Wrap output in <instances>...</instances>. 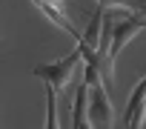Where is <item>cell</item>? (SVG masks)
Segmentation results:
<instances>
[{
  "label": "cell",
  "instance_id": "obj_1",
  "mask_svg": "<svg viewBox=\"0 0 146 129\" xmlns=\"http://www.w3.org/2000/svg\"><path fill=\"white\" fill-rule=\"evenodd\" d=\"M80 69H83V57H80V52L75 49L69 57H60V60H54V63H40V66H35L32 72H35L40 80H46V86H52V89L57 92V98H60V95L69 92L72 78H75V72H80Z\"/></svg>",
  "mask_w": 146,
  "mask_h": 129
},
{
  "label": "cell",
  "instance_id": "obj_8",
  "mask_svg": "<svg viewBox=\"0 0 146 129\" xmlns=\"http://www.w3.org/2000/svg\"><path fill=\"white\" fill-rule=\"evenodd\" d=\"M49 3H54V6H60V9H66V0H49Z\"/></svg>",
  "mask_w": 146,
  "mask_h": 129
},
{
  "label": "cell",
  "instance_id": "obj_3",
  "mask_svg": "<svg viewBox=\"0 0 146 129\" xmlns=\"http://www.w3.org/2000/svg\"><path fill=\"white\" fill-rule=\"evenodd\" d=\"M140 29H146V17H143V15H135V12H132L126 20L115 23V29H112V43H109V60H112V63L117 60V55L126 49V43H129Z\"/></svg>",
  "mask_w": 146,
  "mask_h": 129
},
{
  "label": "cell",
  "instance_id": "obj_2",
  "mask_svg": "<svg viewBox=\"0 0 146 129\" xmlns=\"http://www.w3.org/2000/svg\"><path fill=\"white\" fill-rule=\"evenodd\" d=\"M89 120L95 129H115V106L103 80L89 86Z\"/></svg>",
  "mask_w": 146,
  "mask_h": 129
},
{
  "label": "cell",
  "instance_id": "obj_6",
  "mask_svg": "<svg viewBox=\"0 0 146 129\" xmlns=\"http://www.w3.org/2000/svg\"><path fill=\"white\" fill-rule=\"evenodd\" d=\"M46 129H60V112H57V92L46 86Z\"/></svg>",
  "mask_w": 146,
  "mask_h": 129
},
{
  "label": "cell",
  "instance_id": "obj_5",
  "mask_svg": "<svg viewBox=\"0 0 146 129\" xmlns=\"http://www.w3.org/2000/svg\"><path fill=\"white\" fill-rule=\"evenodd\" d=\"M100 26H103V6L95 9V15H92V20H89V26H86V32H83L80 40H83L86 46L98 49V43H100Z\"/></svg>",
  "mask_w": 146,
  "mask_h": 129
},
{
  "label": "cell",
  "instance_id": "obj_4",
  "mask_svg": "<svg viewBox=\"0 0 146 129\" xmlns=\"http://www.w3.org/2000/svg\"><path fill=\"white\" fill-rule=\"evenodd\" d=\"M32 3L54 23V26H60L63 32H69V37H75V43L80 40V32L75 29V23H72L69 17H66V9H60V6H54V3H49V0H32Z\"/></svg>",
  "mask_w": 146,
  "mask_h": 129
},
{
  "label": "cell",
  "instance_id": "obj_7",
  "mask_svg": "<svg viewBox=\"0 0 146 129\" xmlns=\"http://www.w3.org/2000/svg\"><path fill=\"white\" fill-rule=\"evenodd\" d=\"M103 9H129L135 15H143L146 12V0H98Z\"/></svg>",
  "mask_w": 146,
  "mask_h": 129
}]
</instances>
